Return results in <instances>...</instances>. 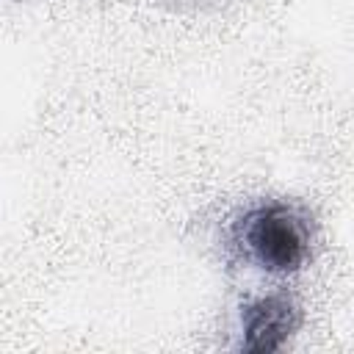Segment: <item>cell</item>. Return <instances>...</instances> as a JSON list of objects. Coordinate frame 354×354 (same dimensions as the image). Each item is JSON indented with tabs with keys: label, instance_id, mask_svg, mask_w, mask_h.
<instances>
[{
	"label": "cell",
	"instance_id": "6da1fadb",
	"mask_svg": "<svg viewBox=\"0 0 354 354\" xmlns=\"http://www.w3.org/2000/svg\"><path fill=\"white\" fill-rule=\"evenodd\" d=\"M246 254L268 274H293L304 266L310 238L304 218L279 202L249 210L238 224Z\"/></svg>",
	"mask_w": 354,
	"mask_h": 354
},
{
	"label": "cell",
	"instance_id": "7a4b0ae2",
	"mask_svg": "<svg viewBox=\"0 0 354 354\" xmlns=\"http://www.w3.org/2000/svg\"><path fill=\"white\" fill-rule=\"evenodd\" d=\"M299 324L296 307L288 296H260L241 307V346L246 351H277Z\"/></svg>",
	"mask_w": 354,
	"mask_h": 354
}]
</instances>
